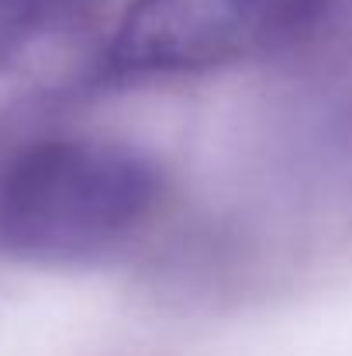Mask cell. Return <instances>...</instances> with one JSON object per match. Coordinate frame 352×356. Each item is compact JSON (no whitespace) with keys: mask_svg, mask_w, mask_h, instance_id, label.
<instances>
[{"mask_svg":"<svg viewBox=\"0 0 352 356\" xmlns=\"http://www.w3.org/2000/svg\"><path fill=\"white\" fill-rule=\"evenodd\" d=\"M162 180L135 145L49 135L0 163V256L73 266L115 252L156 211Z\"/></svg>","mask_w":352,"mask_h":356,"instance_id":"cell-1","label":"cell"},{"mask_svg":"<svg viewBox=\"0 0 352 356\" xmlns=\"http://www.w3.org/2000/svg\"><path fill=\"white\" fill-rule=\"evenodd\" d=\"M290 31L273 0H135L108 45L111 76L197 73Z\"/></svg>","mask_w":352,"mask_h":356,"instance_id":"cell-2","label":"cell"},{"mask_svg":"<svg viewBox=\"0 0 352 356\" xmlns=\"http://www.w3.org/2000/svg\"><path fill=\"white\" fill-rule=\"evenodd\" d=\"M80 0H0V28H28Z\"/></svg>","mask_w":352,"mask_h":356,"instance_id":"cell-3","label":"cell"},{"mask_svg":"<svg viewBox=\"0 0 352 356\" xmlns=\"http://www.w3.org/2000/svg\"><path fill=\"white\" fill-rule=\"evenodd\" d=\"M321 3H328V0H273V7L283 14V21H287V28H297L301 21H308Z\"/></svg>","mask_w":352,"mask_h":356,"instance_id":"cell-4","label":"cell"}]
</instances>
